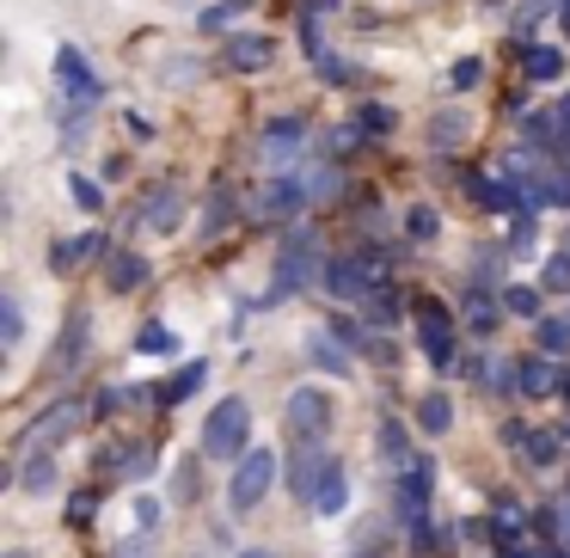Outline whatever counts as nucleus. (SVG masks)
<instances>
[{
    "label": "nucleus",
    "mask_w": 570,
    "mask_h": 558,
    "mask_svg": "<svg viewBox=\"0 0 570 558\" xmlns=\"http://www.w3.org/2000/svg\"><path fill=\"white\" fill-rule=\"evenodd\" d=\"M301 136H307V124H301V117H276L271 129H264V160H288V154L301 148Z\"/></svg>",
    "instance_id": "17"
},
{
    "label": "nucleus",
    "mask_w": 570,
    "mask_h": 558,
    "mask_svg": "<svg viewBox=\"0 0 570 558\" xmlns=\"http://www.w3.org/2000/svg\"><path fill=\"white\" fill-rule=\"evenodd\" d=\"M19 484H26V491H50V484H56V460L50 454H31L26 472H19Z\"/></svg>",
    "instance_id": "27"
},
{
    "label": "nucleus",
    "mask_w": 570,
    "mask_h": 558,
    "mask_svg": "<svg viewBox=\"0 0 570 558\" xmlns=\"http://www.w3.org/2000/svg\"><path fill=\"white\" fill-rule=\"evenodd\" d=\"M136 350H141V356H166V350H178V337L166 332V325H141Z\"/></svg>",
    "instance_id": "34"
},
{
    "label": "nucleus",
    "mask_w": 570,
    "mask_h": 558,
    "mask_svg": "<svg viewBox=\"0 0 570 558\" xmlns=\"http://www.w3.org/2000/svg\"><path fill=\"white\" fill-rule=\"evenodd\" d=\"M227 215H234V190L222 185V190H215V197H209V222H203V227H222Z\"/></svg>",
    "instance_id": "37"
},
{
    "label": "nucleus",
    "mask_w": 570,
    "mask_h": 558,
    "mask_svg": "<svg viewBox=\"0 0 570 558\" xmlns=\"http://www.w3.org/2000/svg\"><path fill=\"white\" fill-rule=\"evenodd\" d=\"M246 7H252V0H222V7H209L197 26H203V31H227L234 19H246Z\"/></svg>",
    "instance_id": "29"
},
{
    "label": "nucleus",
    "mask_w": 570,
    "mask_h": 558,
    "mask_svg": "<svg viewBox=\"0 0 570 558\" xmlns=\"http://www.w3.org/2000/svg\"><path fill=\"white\" fill-rule=\"evenodd\" d=\"M246 558H276V552H246Z\"/></svg>",
    "instance_id": "49"
},
{
    "label": "nucleus",
    "mask_w": 570,
    "mask_h": 558,
    "mask_svg": "<svg viewBox=\"0 0 570 558\" xmlns=\"http://www.w3.org/2000/svg\"><path fill=\"white\" fill-rule=\"evenodd\" d=\"M203 454L209 460H246L252 454V405L246 399H222L203 423Z\"/></svg>",
    "instance_id": "2"
},
{
    "label": "nucleus",
    "mask_w": 570,
    "mask_h": 558,
    "mask_svg": "<svg viewBox=\"0 0 570 558\" xmlns=\"http://www.w3.org/2000/svg\"><path fill=\"white\" fill-rule=\"evenodd\" d=\"M466 320H472V332H484V337H491V332H497V320H503V313L491 307V295H472Z\"/></svg>",
    "instance_id": "35"
},
{
    "label": "nucleus",
    "mask_w": 570,
    "mask_h": 558,
    "mask_svg": "<svg viewBox=\"0 0 570 558\" xmlns=\"http://www.w3.org/2000/svg\"><path fill=\"white\" fill-rule=\"evenodd\" d=\"M344 497H350V479H344V467H337L332 460V472H325V484H320V516H337V509H344Z\"/></svg>",
    "instance_id": "25"
},
{
    "label": "nucleus",
    "mask_w": 570,
    "mask_h": 558,
    "mask_svg": "<svg viewBox=\"0 0 570 558\" xmlns=\"http://www.w3.org/2000/svg\"><path fill=\"white\" fill-rule=\"evenodd\" d=\"M313 258H320V239L301 227V234H288V246H283V258H276V288H271V301H283L288 288H307V276H313Z\"/></svg>",
    "instance_id": "6"
},
{
    "label": "nucleus",
    "mask_w": 570,
    "mask_h": 558,
    "mask_svg": "<svg viewBox=\"0 0 570 558\" xmlns=\"http://www.w3.org/2000/svg\"><path fill=\"white\" fill-rule=\"evenodd\" d=\"M332 472V454L325 448H295V467H288V484H295L301 503H320V484Z\"/></svg>",
    "instance_id": "11"
},
{
    "label": "nucleus",
    "mask_w": 570,
    "mask_h": 558,
    "mask_svg": "<svg viewBox=\"0 0 570 558\" xmlns=\"http://www.w3.org/2000/svg\"><path fill=\"white\" fill-rule=\"evenodd\" d=\"M283 423H288L295 442H320V435L332 430V399H325L320 386H295L288 405H283Z\"/></svg>",
    "instance_id": "3"
},
{
    "label": "nucleus",
    "mask_w": 570,
    "mask_h": 558,
    "mask_svg": "<svg viewBox=\"0 0 570 558\" xmlns=\"http://www.w3.org/2000/svg\"><path fill=\"white\" fill-rule=\"evenodd\" d=\"M362 313H368V325H393L399 320V295L393 288H374V295L362 301Z\"/></svg>",
    "instance_id": "28"
},
{
    "label": "nucleus",
    "mask_w": 570,
    "mask_h": 558,
    "mask_svg": "<svg viewBox=\"0 0 570 558\" xmlns=\"http://www.w3.org/2000/svg\"><path fill=\"white\" fill-rule=\"evenodd\" d=\"M362 129H368V136H386V129H393V111H381V105H368V111H362Z\"/></svg>",
    "instance_id": "38"
},
{
    "label": "nucleus",
    "mask_w": 570,
    "mask_h": 558,
    "mask_svg": "<svg viewBox=\"0 0 570 558\" xmlns=\"http://www.w3.org/2000/svg\"><path fill=\"white\" fill-rule=\"evenodd\" d=\"M430 136L442 141V148H460V141H466V117H460V111L435 117V124H430Z\"/></svg>",
    "instance_id": "32"
},
{
    "label": "nucleus",
    "mask_w": 570,
    "mask_h": 558,
    "mask_svg": "<svg viewBox=\"0 0 570 558\" xmlns=\"http://www.w3.org/2000/svg\"><path fill=\"white\" fill-rule=\"evenodd\" d=\"M405 227H411V239H430L435 234V209H411Z\"/></svg>",
    "instance_id": "39"
},
{
    "label": "nucleus",
    "mask_w": 570,
    "mask_h": 558,
    "mask_svg": "<svg viewBox=\"0 0 570 558\" xmlns=\"http://www.w3.org/2000/svg\"><path fill=\"white\" fill-rule=\"evenodd\" d=\"M325 332H332L337 344H362V332H356V325H350V320H332V325H325Z\"/></svg>",
    "instance_id": "40"
},
{
    "label": "nucleus",
    "mask_w": 570,
    "mask_h": 558,
    "mask_svg": "<svg viewBox=\"0 0 570 558\" xmlns=\"http://www.w3.org/2000/svg\"><path fill=\"white\" fill-rule=\"evenodd\" d=\"M178 222H185V197H178V190H154L148 209H141V227H154V234H173Z\"/></svg>",
    "instance_id": "18"
},
{
    "label": "nucleus",
    "mask_w": 570,
    "mask_h": 558,
    "mask_svg": "<svg viewBox=\"0 0 570 558\" xmlns=\"http://www.w3.org/2000/svg\"><path fill=\"white\" fill-rule=\"evenodd\" d=\"M417 337H423V356H430L442 374L460 362V344H454V325H448L442 301H417Z\"/></svg>",
    "instance_id": "5"
},
{
    "label": "nucleus",
    "mask_w": 570,
    "mask_h": 558,
    "mask_svg": "<svg viewBox=\"0 0 570 558\" xmlns=\"http://www.w3.org/2000/svg\"><path fill=\"white\" fill-rule=\"evenodd\" d=\"M203 381H209V362L197 356V362H185V369H178L173 381H160V386H154V405H185V399L197 393Z\"/></svg>",
    "instance_id": "14"
},
{
    "label": "nucleus",
    "mask_w": 570,
    "mask_h": 558,
    "mask_svg": "<svg viewBox=\"0 0 570 558\" xmlns=\"http://www.w3.org/2000/svg\"><path fill=\"white\" fill-rule=\"evenodd\" d=\"M68 197H75V203H80V209H92V215H99V209H105V190H99V185H92V178H87V173H75V178H68Z\"/></svg>",
    "instance_id": "33"
},
{
    "label": "nucleus",
    "mask_w": 570,
    "mask_h": 558,
    "mask_svg": "<svg viewBox=\"0 0 570 558\" xmlns=\"http://www.w3.org/2000/svg\"><path fill=\"white\" fill-rule=\"evenodd\" d=\"M417 423H423L430 435H448V423H454V399H448V393H430V399L417 405Z\"/></svg>",
    "instance_id": "23"
},
{
    "label": "nucleus",
    "mask_w": 570,
    "mask_h": 558,
    "mask_svg": "<svg viewBox=\"0 0 570 558\" xmlns=\"http://www.w3.org/2000/svg\"><path fill=\"white\" fill-rule=\"evenodd\" d=\"M271 479H276V454L271 448H252L246 460H239L234 467V509H258L264 503V491H271Z\"/></svg>",
    "instance_id": "7"
},
{
    "label": "nucleus",
    "mask_w": 570,
    "mask_h": 558,
    "mask_svg": "<svg viewBox=\"0 0 570 558\" xmlns=\"http://www.w3.org/2000/svg\"><path fill=\"white\" fill-rule=\"evenodd\" d=\"M117 399H124V393H99V399H92V418H111V411H117Z\"/></svg>",
    "instance_id": "43"
},
{
    "label": "nucleus",
    "mask_w": 570,
    "mask_h": 558,
    "mask_svg": "<svg viewBox=\"0 0 570 558\" xmlns=\"http://www.w3.org/2000/svg\"><path fill=\"white\" fill-rule=\"evenodd\" d=\"M141 283H148V258H141V252L111 258V288H117V295H129V288H141Z\"/></svg>",
    "instance_id": "21"
},
{
    "label": "nucleus",
    "mask_w": 570,
    "mask_h": 558,
    "mask_svg": "<svg viewBox=\"0 0 570 558\" xmlns=\"http://www.w3.org/2000/svg\"><path fill=\"white\" fill-rule=\"evenodd\" d=\"M479 75H484L479 62H460V68H454V87H472V80H479Z\"/></svg>",
    "instance_id": "44"
},
{
    "label": "nucleus",
    "mask_w": 570,
    "mask_h": 558,
    "mask_svg": "<svg viewBox=\"0 0 570 558\" xmlns=\"http://www.w3.org/2000/svg\"><path fill=\"white\" fill-rule=\"evenodd\" d=\"M0 337H7V344H19V337H26V313H19V295H0Z\"/></svg>",
    "instance_id": "31"
},
{
    "label": "nucleus",
    "mask_w": 570,
    "mask_h": 558,
    "mask_svg": "<svg viewBox=\"0 0 570 558\" xmlns=\"http://www.w3.org/2000/svg\"><path fill=\"white\" fill-rule=\"evenodd\" d=\"M509 313H521V320H540V288H509Z\"/></svg>",
    "instance_id": "36"
},
{
    "label": "nucleus",
    "mask_w": 570,
    "mask_h": 558,
    "mask_svg": "<svg viewBox=\"0 0 570 558\" xmlns=\"http://www.w3.org/2000/svg\"><path fill=\"white\" fill-rule=\"evenodd\" d=\"M271 56H276L271 38H234L227 43V68H234V75H258V68H271Z\"/></svg>",
    "instance_id": "16"
},
{
    "label": "nucleus",
    "mask_w": 570,
    "mask_h": 558,
    "mask_svg": "<svg viewBox=\"0 0 570 558\" xmlns=\"http://www.w3.org/2000/svg\"><path fill=\"white\" fill-rule=\"evenodd\" d=\"M528 239H533V215L521 209V215H515V246H528Z\"/></svg>",
    "instance_id": "45"
},
{
    "label": "nucleus",
    "mask_w": 570,
    "mask_h": 558,
    "mask_svg": "<svg viewBox=\"0 0 570 558\" xmlns=\"http://www.w3.org/2000/svg\"><path fill=\"white\" fill-rule=\"evenodd\" d=\"M558 124H570V99H564V111H558Z\"/></svg>",
    "instance_id": "47"
},
{
    "label": "nucleus",
    "mask_w": 570,
    "mask_h": 558,
    "mask_svg": "<svg viewBox=\"0 0 570 558\" xmlns=\"http://www.w3.org/2000/svg\"><path fill=\"white\" fill-rule=\"evenodd\" d=\"M362 558H381V552H362Z\"/></svg>",
    "instance_id": "50"
},
{
    "label": "nucleus",
    "mask_w": 570,
    "mask_h": 558,
    "mask_svg": "<svg viewBox=\"0 0 570 558\" xmlns=\"http://www.w3.org/2000/svg\"><path fill=\"white\" fill-rule=\"evenodd\" d=\"M558 393H564V405H570V374H564V386H558Z\"/></svg>",
    "instance_id": "46"
},
{
    "label": "nucleus",
    "mask_w": 570,
    "mask_h": 558,
    "mask_svg": "<svg viewBox=\"0 0 570 558\" xmlns=\"http://www.w3.org/2000/svg\"><path fill=\"white\" fill-rule=\"evenodd\" d=\"M552 386H564V374L552 369V356H546V350L521 362V399H540V393H552Z\"/></svg>",
    "instance_id": "19"
},
{
    "label": "nucleus",
    "mask_w": 570,
    "mask_h": 558,
    "mask_svg": "<svg viewBox=\"0 0 570 558\" xmlns=\"http://www.w3.org/2000/svg\"><path fill=\"white\" fill-rule=\"evenodd\" d=\"M313 362H320V369H332V374H344L350 362H344V350H337V337L332 332H313Z\"/></svg>",
    "instance_id": "30"
},
{
    "label": "nucleus",
    "mask_w": 570,
    "mask_h": 558,
    "mask_svg": "<svg viewBox=\"0 0 570 558\" xmlns=\"http://www.w3.org/2000/svg\"><path fill=\"white\" fill-rule=\"evenodd\" d=\"M56 75H62V87H68V99H75V105H99V75L87 68V56H80L75 43L56 50Z\"/></svg>",
    "instance_id": "10"
},
{
    "label": "nucleus",
    "mask_w": 570,
    "mask_h": 558,
    "mask_svg": "<svg viewBox=\"0 0 570 558\" xmlns=\"http://www.w3.org/2000/svg\"><path fill=\"white\" fill-rule=\"evenodd\" d=\"M92 252H99V258H105V252H111V246H105V234H87V239H62V246L50 252V271H56V276H75L80 264L92 258Z\"/></svg>",
    "instance_id": "15"
},
{
    "label": "nucleus",
    "mask_w": 570,
    "mask_h": 558,
    "mask_svg": "<svg viewBox=\"0 0 570 558\" xmlns=\"http://www.w3.org/2000/svg\"><path fill=\"white\" fill-rule=\"evenodd\" d=\"M570 283V258H552V271H546V288H564Z\"/></svg>",
    "instance_id": "41"
},
{
    "label": "nucleus",
    "mask_w": 570,
    "mask_h": 558,
    "mask_svg": "<svg viewBox=\"0 0 570 558\" xmlns=\"http://www.w3.org/2000/svg\"><path fill=\"white\" fill-rule=\"evenodd\" d=\"M399 258V252H393ZM393 258L386 252H344V258L325 264V288H332L337 301H368L374 288H386V276H393Z\"/></svg>",
    "instance_id": "1"
},
{
    "label": "nucleus",
    "mask_w": 570,
    "mask_h": 558,
    "mask_svg": "<svg viewBox=\"0 0 570 558\" xmlns=\"http://www.w3.org/2000/svg\"><path fill=\"white\" fill-rule=\"evenodd\" d=\"M430 460H411L405 472H399V484H393V497H399V521L405 528H417L423 516H430Z\"/></svg>",
    "instance_id": "8"
},
{
    "label": "nucleus",
    "mask_w": 570,
    "mask_h": 558,
    "mask_svg": "<svg viewBox=\"0 0 570 558\" xmlns=\"http://www.w3.org/2000/svg\"><path fill=\"white\" fill-rule=\"evenodd\" d=\"M136 516H141V528H154V521H160V503H154V497H141Z\"/></svg>",
    "instance_id": "42"
},
{
    "label": "nucleus",
    "mask_w": 570,
    "mask_h": 558,
    "mask_svg": "<svg viewBox=\"0 0 570 558\" xmlns=\"http://www.w3.org/2000/svg\"><path fill=\"white\" fill-rule=\"evenodd\" d=\"M87 344H92V320H87V307H75V313L62 320V337H56L50 374H75L80 362H87Z\"/></svg>",
    "instance_id": "9"
},
{
    "label": "nucleus",
    "mask_w": 570,
    "mask_h": 558,
    "mask_svg": "<svg viewBox=\"0 0 570 558\" xmlns=\"http://www.w3.org/2000/svg\"><path fill=\"white\" fill-rule=\"evenodd\" d=\"M528 203H546V209H570V178L564 173H540L528 190Z\"/></svg>",
    "instance_id": "22"
},
{
    "label": "nucleus",
    "mask_w": 570,
    "mask_h": 558,
    "mask_svg": "<svg viewBox=\"0 0 570 558\" xmlns=\"http://www.w3.org/2000/svg\"><path fill=\"white\" fill-rule=\"evenodd\" d=\"M521 68H528V80H558V75H564V50H552V43H533V50L521 56Z\"/></svg>",
    "instance_id": "20"
},
{
    "label": "nucleus",
    "mask_w": 570,
    "mask_h": 558,
    "mask_svg": "<svg viewBox=\"0 0 570 558\" xmlns=\"http://www.w3.org/2000/svg\"><path fill=\"white\" fill-rule=\"evenodd\" d=\"M564 31H570V0H564Z\"/></svg>",
    "instance_id": "48"
},
{
    "label": "nucleus",
    "mask_w": 570,
    "mask_h": 558,
    "mask_svg": "<svg viewBox=\"0 0 570 558\" xmlns=\"http://www.w3.org/2000/svg\"><path fill=\"white\" fill-rule=\"evenodd\" d=\"M301 209H307V185H301V178H276L258 203V215H276V222H295Z\"/></svg>",
    "instance_id": "13"
},
{
    "label": "nucleus",
    "mask_w": 570,
    "mask_h": 558,
    "mask_svg": "<svg viewBox=\"0 0 570 558\" xmlns=\"http://www.w3.org/2000/svg\"><path fill=\"white\" fill-rule=\"evenodd\" d=\"M381 454H386V460H393V467H399V472H405V467H411V435H405V423H393V418H386V423H381Z\"/></svg>",
    "instance_id": "24"
},
{
    "label": "nucleus",
    "mask_w": 570,
    "mask_h": 558,
    "mask_svg": "<svg viewBox=\"0 0 570 558\" xmlns=\"http://www.w3.org/2000/svg\"><path fill=\"white\" fill-rule=\"evenodd\" d=\"M503 442H515L528 467H558V435H552V430H528V423H503Z\"/></svg>",
    "instance_id": "12"
},
{
    "label": "nucleus",
    "mask_w": 570,
    "mask_h": 558,
    "mask_svg": "<svg viewBox=\"0 0 570 558\" xmlns=\"http://www.w3.org/2000/svg\"><path fill=\"white\" fill-rule=\"evenodd\" d=\"M533 337H540L546 356H564V350H570V325L564 320H533Z\"/></svg>",
    "instance_id": "26"
},
{
    "label": "nucleus",
    "mask_w": 570,
    "mask_h": 558,
    "mask_svg": "<svg viewBox=\"0 0 570 558\" xmlns=\"http://www.w3.org/2000/svg\"><path fill=\"white\" fill-rule=\"evenodd\" d=\"M80 418H87V405H75V399H62V405H56V411H43V418H31L26 423V430H19V454H43V442H62V435H75L80 430Z\"/></svg>",
    "instance_id": "4"
}]
</instances>
